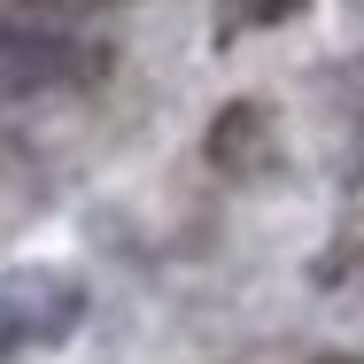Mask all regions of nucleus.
<instances>
[{
  "label": "nucleus",
  "instance_id": "obj_1",
  "mask_svg": "<svg viewBox=\"0 0 364 364\" xmlns=\"http://www.w3.org/2000/svg\"><path fill=\"white\" fill-rule=\"evenodd\" d=\"M85 77H101V47L31 31V23H0V93H70Z\"/></svg>",
  "mask_w": 364,
  "mask_h": 364
},
{
  "label": "nucleus",
  "instance_id": "obj_2",
  "mask_svg": "<svg viewBox=\"0 0 364 364\" xmlns=\"http://www.w3.org/2000/svg\"><path fill=\"white\" fill-rule=\"evenodd\" d=\"M85 318V287L63 272H0V349L63 341Z\"/></svg>",
  "mask_w": 364,
  "mask_h": 364
},
{
  "label": "nucleus",
  "instance_id": "obj_3",
  "mask_svg": "<svg viewBox=\"0 0 364 364\" xmlns=\"http://www.w3.org/2000/svg\"><path fill=\"white\" fill-rule=\"evenodd\" d=\"M210 155H218L225 171H240V163H256L264 155V109H225V124H218V140H210Z\"/></svg>",
  "mask_w": 364,
  "mask_h": 364
},
{
  "label": "nucleus",
  "instance_id": "obj_4",
  "mask_svg": "<svg viewBox=\"0 0 364 364\" xmlns=\"http://www.w3.org/2000/svg\"><path fill=\"white\" fill-rule=\"evenodd\" d=\"M294 8H302V0H232V16H240V23H287Z\"/></svg>",
  "mask_w": 364,
  "mask_h": 364
},
{
  "label": "nucleus",
  "instance_id": "obj_5",
  "mask_svg": "<svg viewBox=\"0 0 364 364\" xmlns=\"http://www.w3.org/2000/svg\"><path fill=\"white\" fill-rule=\"evenodd\" d=\"M47 8H93V0H47Z\"/></svg>",
  "mask_w": 364,
  "mask_h": 364
},
{
  "label": "nucleus",
  "instance_id": "obj_6",
  "mask_svg": "<svg viewBox=\"0 0 364 364\" xmlns=\"http://www.w3.org/2000/svg\"><path fill=\"white\" fill-rule=\"evenodd\" d=\"M0 364H16V349H0Z\"/></svg>",
  "mask_w": 364,
  "mask_h": 364
},
{
  "label": "nucleus",
  "instance_id": "obj_7",
  "mask_svg": "<svg viewBox=\"0 0 364 364\" xmlns=\"http://www.w3.org/2000/svg\"><path fill=\"white\" fill-rule=\"evenodd\" d=\"M333 364H349V357H333Z\"/></svg>",
  "mask_w": 364,
  "mask_h": 364
}]
</instances>
